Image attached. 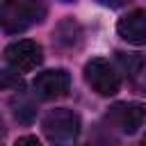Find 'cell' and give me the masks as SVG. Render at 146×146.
Instances as JSON below:
<instances>
[{
	"label": "cell",
	"instance_id": "1",
	"mask_svg": "<svg viewBox=\"0 0 146 146\" xmlns=\"http://www.w3.org/2000/svg\"><path fill=\"white\" fill-rule=\"evenodd\" d=\"M46 7L41 0H2L0 2V27L7 34L25 32L30 25L41 23Z\"/></svg>",
	"mask_w": 146,
	"mask_h": 146
},
{
	"label": "cell",
	"instance_id": "2",
	"mask_svg": "<svg viewBox=\"0 0 146 146\" xmlns=\"http://www.w3.org/2000/svg\"><path fill=\"white\" fill-rule=\"evenodd\" d=\"M41 128H43V135L48 137L50 144H55V146H71L75 141L78 132H80V119H78L75 112L59 107V110H52V112L46 114Z\"/></svg>",
	"mask_w": 146,
	"mask_h": 146
},
{
	"label": "cell",
	"instance_id": "3",
	"mask_svg": "<svg viewBox=\"0 0 146 146\" xmlns=\"http://www.w3.org/2000/svg\"><path fill=\"white\" fill-rule=\"evenodd\" d=\"M84 80L98 96H114L121 87L119 73L103 57H94L84 64Z\"/></svg>",
	"mask_w": 146,
	"mask_h": 146
},
{
	"label": "cell",
	"instance_id": "4",
	"mask_svg": "<svg viewBox=\"0 0 146 146\" xmlns=\"http://www.w3.org/2000/svg\"><path fill=\"white\" fill-rule=\"evenodd\" d=\"M5 59L9 62V66L18 73H30L34 71L41 59H43V50L36 41L23 39V41H14L11 46H7L5 50Z\"/></svg>",
	"mask_w": 146,
	"mask_h": 146
},
{
	"label": "cell",
	"instance_id": "5",
	"mask_svg": "<svg viewBox=\"0 0 146 146\" xmlns=\"http://www.w3.org/2000/svg\"><path fill=\"white\" fill-rule=\"evenodd\" d=\"M32 87H34V94L41 100H55V98H62V96L68 94V89H71V75L64 68H50V71L39 73L34 78Z\"/></svg>",
	"mask_w": 146,
	"mask_h": 146
},
{
	"label": "cell",
	"instance_id": "6",
	"mask_svg": "<svg viewBox=\"0 0 146 146\" xmlns=\"http://www.w3.org/2000/svg\"><path fill=\"white\" fill-rule=\"evenodd\" d=\"M107 119L119 125L125 135H135L146 121V107L141 103H116L110 107Z\"/></svg>",
	"mask_w": 146,
	"mask_h": 146
},
{
	"label": "cell",
	"instance_id": "7",
	"mask_svg": "<svg viewBox=\"0 0 146 146\" xmlns=\"http://www.w3.org/2000/svg\"><path fill=\"white\" fill-rule=\"evenodd\" d=\"M116 32H119V36L125 39L128 43L144 46V43H146V11H141V9L128 11L123 18H119Z\"/></svg>",
	"mask_w": 146,
	"mask_h": 146
},
{
	"label": "cell",
	"instance_id": "8",
	"mask_svg": "<svg viewBox=\"0 0 146 146\" xmlns=\"http://www.w3.org/2000/svg\"><path fill=\"white\" fill-rule=\"evenodd\" d=\"M14 146H41V141L36 137H32V135H25V137H18Z\"/></svg>",
	"mask_w": 146,
	"mask_h": 146
},
{
	"label": "cell",
	"instance_id": "9",
	"mask_svg": "<svg viewBox=\"0 0 146 146\" xmlns=\"http://www.w3.org/2000/svg\"><path fill=\"white\" fill-rule=\"evenodd\" d=\"M0 84H2V87H7V84L21 87V80H18V78H11L9 73H2V75H0Z\"/></svg>",
	"mask_w": 146,
	"mask_h": 146
},
{
	"label": "cell",
	"instance_id": "10",
	"mask_svg": "<svg viewBox=\"0 0 146 146\" xmlns=\"http://www.w3.org/2000/svg\"><path fill=\"white\" fill-rule=\"evenodd\" d=\"M103 5H107V7H123L125 2H130V0H100Z\"/></svg>",
	"mask_w": 146,
	"mask_h": 146
},
{
	"label": "cell",
	"instance_id": "11",
	"mask_svg": "<svg viewBox=\"0 0 146 146\" xmlns=\"http://www.w3.org/2000/svg\"><path fill=\"white\" fill-rule=\"evenodd\" d=\"M141 146H146V137H144V141H141Z\"/></svg>",
	"mask_w": 146,
	"mask_h": 146
},
{
	"label": "cell",
	"instance_id": "12",
	"mask_svg": "<svg viewBox=\"0 0 146 146\" xmlns=\"http://www.w3.org/2000/svg\"><path fill=\"white\" fill-rule=\"evenodd\" d=\"M0 146H2V144H0Z\"/></svg>",
	"mask_w": 146,
	"mask_h": 146
}]
</instances>
